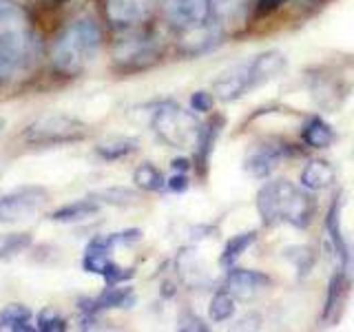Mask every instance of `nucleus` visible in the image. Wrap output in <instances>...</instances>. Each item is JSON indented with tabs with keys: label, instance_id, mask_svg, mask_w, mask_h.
<instances>
[{
	"label": "nucleus",
	"instance_id": "nucleus-1",
	"mask_svg": "<svg viewBox=\"0 0 354 332\" xmlns=\"http://www.w3.org/2000/svg\"><path fill=\"white\" fill-rule=\"evenodd\" d=\"M257 213L266 226H295L308 228L315 215V199L304 186H295L290 180L263 182L257 191Z\"/></svg>",
	"mask_w": 354,
	"mask_h": 332
},
{
	"label": "nucleus",
	"instance_id": "nucleus-2",
	"mask_svg": "<svg viewBox=\"0 0 354 332\" xmlns=\"http://www.w3.org/2000/svg\"><path fill=\"white\" fill-rule=\"evenodd\" d=\"M36 55L33 36L27 14L14 3L0 0V82L14 80L31 64Z\"/></svg>",
	"mask_w": 354,
	"mask_h": 332
},
{
	"label": "nucleus",
	"instance_id": "nucleus-3",
	"mask_svg": "<svg viewBox=\"0 0 354 332\" xmlns=\"http://www.w3.org/2000/svg\"><path fill=\"white\" fill-rule=\"evenodd\" d=\"M102 44V31L93 18L73 20L64 27L51 44V62L55 71L75 75L95 60Z\"/></svg>",
	"mask_w": 354,
	"mask_h": 332
},
{
	"label": "nucleus",
	"instance_id": "nucleus-4",
	"mask_svg": "<svg viewBox=\"0 0 354 332\" xmlns=\"http://www.w3.org/2000/svg\"><path fill=\"white\" fill-rule=\"evenodd\" d=\"M283 69H286V55L281 51L277 49L263 51L259 55H254L252 60L237 64L235 69L221 73L219 80H215L213 93L221 102H235V100L250 93L252 89L272 80Z\"/></svg>",
	"mask_w": 354,
	"mask_h": 332
},
{
	"label": "nucleus",
	"instance_id": "nucleus-5",
	"mask_svg": "<svg viewBox=\"0 0 354 332\" xmlns=\"http://www.w3.org/2000/svg\"><path fill=\"white\" fill-rule=\"evenodd\" d=\"M162 55V44L153 31L129 27L113 44V60L120 69L138 71L147 69L153 62H158Z\"/></svg>",
	"mask_w": 354,
	"mask_h": 332
},
{
	"label": "nucleus",
	"instance_id": "nucleus-6",
	"mask_svg": "<svg viewBox=\"0 0 354 332\" xmlns=\"http://www.w3.org/2000/svg\"><path fill=\"white\" fill-rule=\"evenodd\" d=\"M199 122L193 116V111H186L173 102L162 104L153 113V129L155 133L173 149H186L195 144L199 133Z\"/></svg>",
	"mask_w": 354,
	"mask_h": 332
},
{
	"label": "nucleus",
	"instance_id": "nucleus-7",
	"mask_svg": "<svg viewBox=\"0 0 354 332\" xmlns=\"http://www.w3.org/2000/svg\"><path fill=\"white\" fill-rule=\"evenodd\" d=\"M86 124L80 120L69 118V116H47L27 129L25 140L31 144H40V147H55V144H66L75 140L86 138Z\"/></svg>",
	"mask_w": 354,
	"mask_h": 332
},
{
	"label": "nucleus",
	"instance_id": "nucleus-8",
	"mask_svg": "<svg viewBox=\"0 0 354 332\" xmlns=\"http://www.w3.org/2000/svg\"><path fill=\"white\" fill-rule=\"evenodd\" d=\"M226 33L221 29L217 20L208 18L204 22H197V25L184 27L180 29V36H177V49L182 55L188 58H195V55H204L208 51L217 49L221 42H224Z\"/></svg>",
	"mask_w": 354,
	"mask_h": 332
},
{
	"label": "nucleus",
	"instance_id": "nucleus-9",
	"mask_svg": "<svg viewBox=\"0 0 354 332\" xmlns=\"http://www.w3.org/2000/svg\"><path fill=\"white\" fill-rule=\"evenodd\" d=\"M44 202H47V193L42 188H33V186L16 188V191H11L7 195H0V221L14 224V221L27 219Z\"/></svg>",
	"mask_w": 354,
	"mask_h": 332
},
{
	"label": "nucleus",
	"instance_id": "nucleus-10",
	"mask_svg": "<svg viewBox=\"0 0 354 332\" xmlns=\"http://www.w3.org/2000/svg\"><path fill=\"white\" fill-rule=\"evenodd\" d=\"M288 155V147L279 140H259L248 147L246 158H243V169L250 173L252 177H268L272 171L281 164V160Z\"/></svg>",
	"mask_w": 354,
	"mask_h": 332
},
{
	"label": "nucleus",
	"instance_id": "nucleus-11",
	"mask_svg": "<svg viewBox=\"0 0 354 332\" xmlns=\"http://www.w3.org/2000/svg\"><path fill=\"white\" fill-rule=\"evenodd\" d=\"M104 11L113 27L129 29L140 27L142 22L149 20L153 3L151 0H104Z\"/></svg>",
	"mask_w": 354,
	"mask_h": 332
},
{
	"label": "nucleus",
	"instance_id": "nucleus-12",
	"mask_svg": "<svg viewBox=\"0 0 354 332\" xmlns=\"http://www.w3.org/2000/svg\"><path fill=\"white\" fill-rule=\"evenodd\" d=\"M270 286V277L259 270L250 268H228L226 275V290L237 299V302H250L254 295H259L263 288Z\"/></svg>",
	"mask_w": 354,
	"mask_h": 332
},
{
	"label": "nucleus",
	"instance_id": "nucleus-13",
	"mask_svg": "<svg viewBox=\"0 0 354 332\" xmlns=\"http://www.w3.org/2000/svg\"><path fill=\"white\" fill-rule=\"evenodd\" d=\"M350 275H352V261H337V268H335V273H332L330 282H328L324 315H321V321H324L326 326L335 324V321H337L341 304H343V299H346V295H348Z\"/></svg>",
	"mask_w": 354,
	"mask_h": 332
},
{
	"label": "nucleus",
	"instance_id": "nucleus-14",
	"mask_svg": "<svg viewBox=\"0 0 354 332\" xmlns=\"http://www.w3.org/2000/svg\"><path fill=\"white\" fill-rule=\"evenodd\" d=\"M164 14L173 27L184 29L210 18V0H164Z\"/></svg>",
	"mask_w": 354,
	"mask_h": 332
},
{
	"label": "nucleus",
	"instance_id": "nucleus-15",
	"mask_svg": "<svg viewBox=\"0 0 354 332\" xmlns=\"http://www.w3.org/2000/svg\"><path fill=\"white\" fill-rule=\"evenodd\" d=\"M343 206H346V195L339 191L335 199L330 202L328 215H326V235L335 252L337 261H352V252L348 248V239L343 237V228H341V215H343Z\"/></svg>",
	"mask_w": 354,
	"mask_h": 332
},
{
	"label": "nucleus",
	"instance_id": "nucleus-16",
	"mask_svg": "<svg viewBox=\"0 0 354 332\" xmlns=\"http://www.w3.org/2000/svg\"><path fill=\"white\" fill-rule=\"evenodd\" d=\"M82 268L84 273L100 275L106 284H122L133 277V268H124V266L111 259L109 252H97V250H84Z\"/></svg>",
	"mask_w": 354,
	"mask_h": 332
},
{
	"label": "nucleus",
	"instance_id": "nucleus-17",
	"mask_svg": "<svg viewBox=\"0 0 354 332\" xmlns=\"http://www.w3.org/2000/svg\"><path fill=\"white\" fill-rule=\"evenodd\" d=\"M136 302V295H133L131 288L120 286V284H109L104 288V293L95 297V299H84L82 302V313L84 315H97L100 310H109V308H127Z\"/></svg>",
	"mask_w": 354,
	"mask_h": 332
},
{
	"label": "nucleus",
	"instance_id": "nucleus-18",
	"mask_svg": "<svg viewBox=\"0 0 354 332\" xmlns=\"http://www.w3.org/2000/svg\"><path fill=\"white\" fill-rule=\"evenodd\" d=\"M299 182L310 193H317V191H326V188L332 186L335 182V166H332L328 160H310L304 169L301 175H299Z\"/></svg>",
	"mask_w": 354,
	"mask_h": 332
},
{
	"label": "nucleus",
	"instance_id": "nucleus-19",
	"mask_svg": "<svg viewBox=\"0 0 354 332\" xmlns=\"http://www.w3.org/2000/svg\"><path fill=\"white\" fill-rule=\"evenodd\" d=\"M335 140H337L335 129L321 116L308 118V122L301 127V142L310 149H330Z\"/></svg>",
	"mask_w": 354,
	"mask_h": 332
},
{
	"label": "nucleus",
	"instance_id": "nucleus-20",
	"mask_svg": "<svg viewBox=\"0 0 354 332\" xmlns=\"http://www.w3.org/2000/svg\"><path fill=\"white\" fill-rule=\"evenodd\" d=\"M226 120L215 116L213 120H208L206 124L199 127V133H197V140H195V147H197V162L202 169L208 166V160H210V153L215 149V142L219 138L221 129H224Z\"/></svg>",
	"mask_w": 354,
	"mask_h": 332
},
{
	"label": "nucleus",
	"instance_id": "nucleus-21",
	"mask_svg": "<svg viewBox=\"0 0 354 332\" xmlns=\"http://www.w3.org/2000/svg\"><path fill=\"white\" fill-rule=\"evenodd\" d=\"M100 210V202L95 197L91 199H75V202H69L60 208H55L49 215L53 221H62V224H73V221H82L97 215Z\"/></svg>",
	"mask_w": 354,
	"mask_h": 332
},
{
	"label": "nucleus",
	"instance_id": "nucleus-22",
	"mask_svg": "<svg viewBox=\"0 0 354 332\" xmlns=\"http://www.w3.org/2000/svg\"><path fill=\"white\" fill-rule=\"evenodd\" d=\"M257 241V230H248V232H237V235H232L224 250H221V257H219V264L224 266V268H232L235 261L241 257L243 252H246L252 243Z\"/></svg>",
	"mask_w": 354,
	"mask_h": 332
},
{
	"label": "nucleus",
	"instance_id": "nucleus-23",
	"mask_svg": "<svg viewBox=\"0 0 354 332\" xmlns=\"http://www.w3.org/2000/svg\"><path fill=\"white\" fill-rule=\"evenodd\" d=\"M254 0H210V18L221 22H230L241 18L252 7Z\"/></svg>",
	"mask_w": 354,
	"mask_h": 332
},
{
	"label": "nucleus",
	"instance_id": "nucleus-24",
	"mask_svg": "<svg viewBox=\"0 0 354 332\" xmlns=\"http://www.w3.org/2000/svg\"><path fill=\"white\" fill-rule=\"evenodd\" d=\"M29 321H31V310L25 304H9L0 310V330L27 332L31 330Z\"/></svg>",
	"mask_w": 354,
	"mask_h": 332
},
{
	"label": "nucleus",
	"instance_id": "nucleus-25",
	"mask_svg": "<svg viewBox=\"0 0 354 332\" xmlns=\"http://www.w3.org/2000/svg\"><path fill=\"white\" fill-rule=\"evenodd\" d=\"M136 149H138V140H133V138H113V140L100 142L95 147V153L102 160L113 162V160H120V158H127V155H131Z\"/></svg>",
	"mask_w": 354,
	"mask_h": 332
},
{
	"label": "nucleus",
	"instance_id": "nucleus-26",
	"mask_svg": "<svg viewBox=\"0 0 354 332\" xmlns=\"http://www.w3.org/2000/svg\"><path fill=\"white\" fill-rule=\"evenodd\" d=\"M133 182H136L138 188H142V191H149V193L162 191V188L166 186L162 171L151 162H144V164L138 166L136 173H133Z\"/></svg>",
	"mask_w": 354,
	"mask_h": 332
},
{
	"label": "nucleus",
	"instance_id": "nucleus-27",
	"mask_svg": "<svg viewBox=\"0 0 354 332\" xmlns=\"http://www.w3.org/2000/svg\"><path fill=\"white\" fill-rule=\"evenodd\" d=\"M235 302H237V299L232 297L226 288H224V290H217L213 295V299H210V306H208L210 321H217V324H221V321H228L232 315H235Z\"/></svg>",
	"mask_w": 354,
	"mask_h": 332
},
{
	"label": "nucleus",
	"instance_id": "nucleus-28",
	"mask_svg": "<svg viewBox=\"0 0 354 332\" xmlns=\"http://www.w3.org/2000/svg\"><path fill=\"white\" fill-rule=\"evenodd\" d=\"M31 235L29 232H11L0 239V259H11L20 255L22 250H27L31 246Z\"/></svg>",
	"mask_w": 354,
	"mask_h": 332
},
{
	"label": "nucleus",
	"instance_id": "nucleus-29",
	"mask_svg": "<svg viewBox=\"0 0 354 332\" xmlns=\"http://www.w3.org/2000/svg\"><path fill=\"white\" fill-rule=\"evenodd\" d=\"M283 257L290 261L299 273H308L315 264V250L310 246H288L283 248Z\"/></svg>",
	"mask_w": 354,
	"mask_h": 332
},
{
	"label": "nucleus",
	"instance_id": "nucleus-30",
	"mask_svg": "<svg viewBox=\"0 0 354 332\" xmlns=\"http://www.w3.org/2000/svg\"><path fill=\"white\" fill-rule=\"evenodd\" d=\"M38 330L42 332H62L66 330V321L53 308H44L38 315Z\"/></svg>",
	"mask_w": 354,
	"mask_h": 332
},
{
	"label": "nucleus",
	"instance_id": "nucleus-31",
	"mask_svg": "<svg viewBox=\"0 0 354 332\" xmlns=\"http://www.w3.org/2000/svg\"><path fill=\"white\" fill-rule=\"evenodd\" d=\"M97 202H106V204H129L133 199V193L127 191V188H109V191H102L95 195Z\"/></svg>",
	"mask_w": 354,
	"mask_h": 332
},
{
	"label": "nucleus",
	"instance_id": "nucleus-32",
	"mask_svg": "<svg viewBox=\"0 0 354 332\" xmlns=\"http://www.w3.org/2000/svg\"><path fill=\"white\" fill-rule=\"evenodd\" d=\"M215 107V95L208 91H195L191 95V109L197 113H210Z\"/></svg>",
	"mask_w": 354,
	"mask_h": 332
},
{
	"label": "nucleus",
	"instance_id": "nucleus-33",
	"mask_svg": "<svg viewBox=\"0 0 354 332\" xmlns=\"http://www.w3.org/2000/svg\"><path fill=\"white\" fill-rule=\"evenodd\" d=\"M288 0H254L252 3V9L257 16H270L274 11H279Z\"/></svg>",
	"mask_w": 354,
	"mask_h": 332
},
{
	"label": "nucleus",
	"instance_id": "nucleus-34",
	"mask_svg": "<svg viewBox=\"0 0 354 332\" xmlns=\"http://www.w3.org/2000/svg\"><path fill=\"white\" fill-rule=\"evenodd\" d=\"M180 330H208L202 317H197L195 313H182L180 315Z\"/></svg>",
	"mask_w": 354,
	"mask_h": 332
},
{
	"label": "nucleus",
	"instance_id": "nucleus-35",
	"mask_svg": "<svg viewBox=\"0 0 354 332\" xmlns=\"http://www.w3.org/2000/svg\"><path fill=\"white\" fill-rule=\"evenodd\" d=\"M166 188L173 193H182L188 188V175L186 173H175L171 180H166Z\"/></svg>",
	"mask_w": 354,
	"mask_h": 332
},
{
	"label": "nucleus",
	"instance_id": "nucleus-36",
	"mask_svg": "<svg viewBox=\"0 0 354 332\" xmlns=\"http://www.w3.org/2000/svg\"><path fill=\"white\" fill-rule=\"evenodd\" d=\"M173 169H175L177 173H186L188 169H191V162H188V160H175V162H173Z\"/></svg>",
	"mask_w": 354,
	"mask_h": 332
},
{
	"label": "nucleus",
	"instance_id": "nucleus-37",
	"mask_svg": "<svg viewBox=\"0 0 354 332\" xmlns=\"http://www.w3.org/2000/svg\"><path fill=\"white\" fill-rule=\"evenodd\" d=\"M47 3H49V5H62L64 0H47Z\"/></svg>",
	"mask_w": 354,
	"mask_h": 332
},
{
	"label": "nucleus",
	"instance_id": "nucleus-38",
	"mask_svg": "<svg viewBox=\"0 0 354 332\" xmlns=\"http://www.w3.org/2000/svg\"><path fill=\"white\" fill-rule=\"evenodd\" d=\"M3 127H5V120H0V131H3Z\"/></svg>",
	"mask_w": 354,
	"mask_h": 332
}]
</instances>
